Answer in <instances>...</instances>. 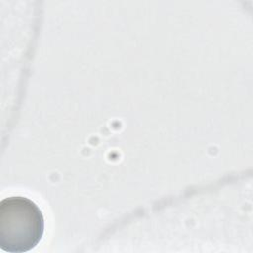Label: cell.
<instances>
[{
    "label": "cell",
    "instance_id": "6da1fadb",
    "mask_svg": "<svg viewBox=\"0 0 253 253\" xmlns=\"http://www.w3.org/2000/svg\"><path fill=\"white\" fill-rule=\"evenodd\" d=\"M44 231L39 206L25 197H9L0 203V246L12 253L36 247Z\"/></svg>",
    "mask_w": 253,
    "mask_h": 253
}]
</instances>
